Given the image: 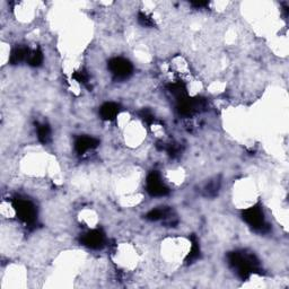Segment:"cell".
<instances>
[{
  "label": "cell",
  "mask_w": 289,
  "mask_h": 289,
  "mask_svg": "<svg viewBox=\"0 0 289 289\" xmlns=\"http://www.w3.org/2000/svg\"><path fill=\"white\" fill-rule=\"evenodd\" d=\"M228 263L242 279H247L259 270L258 259L254 254L247 253L245 251H235L229 253Z\"/></svg>",
  "instance_id": "6da1fadb"
},
{
  "label": "cell",
  "mask_w": 289,
  "mask_h": 289,
  "mask_svg": "<svg viewBox=\"0 0 289 289\" xmlns=\"http://www.w3.org/2000/svg\"><path fill=\"white\" fill-rule=\"evenodd\" d=\"M242 218L255 232L266 233L269 231V225L265 221V213H263L262 207L259 203L244 210L242 213Z\"/></svg>",
  "instance_id": "7a4b0ae2"
},
{
  "label": "cell",
  "mask_w": 289,
  "mask_h": 289,
  "mask_svg": "<svg viewBox=\"0 0 289 289\" xmlns=\"http://www.w3.org/2000/svg\"><path fill=\"white\" fill-rule=\"evenodd\" d=\"M14 210L16 211L17 216L20 219L28 226H32L36 221V207L31 200L25 198H15L13 200Z\"/></svg>",
  "instance_id": "3957f363"
},
{
  "label": "cell",
  "mask_w": 289,
  "mask_h": 289,
  "mask_svg": "<svg viewBox=\"0 0 289 289\" xmlns=\"http://www.w3.org/2000/svg\"><path fill=\"white\" fill-rule=\"evenodd\" d=\"M109 69L114 77V79L124 80L128 79L132 75L133 66L128 59L117 57L112 58L109 61Z\"/></svg>",
  "instance_id": "277c9868"
},
{
  "label": "cell",
  "mask_w": 289,
  "mask_h": 289,
  "mask_svg": "<svg viewBox=\"0 0 289 289\" xmlns=\"http://www.w3.org/2000/svg\"><path fill=\"white\" fill-rule=\"evenodd\" d=\"M146 189L151 197H164L169 192V188L162 181L161 174L156 171L148 174L146 179Z\"/></svg>",
  "instance_id": "5b68a950"
},
{
  "label": "cell",
  "mask_w": 289,
  "mask_h": 289,
  "mask_svg": "<svg viewBox=\"0 0 289 289\" xmlns=\"http://www.w3.org/2000/svg\"><path fill=\"white\" fill-rule=\"evenodd\" d=\"M105 235L101 229H92V231L85 233L81 237V244L88 249L99 250L104 246Z\"/></svg>",
  "instance_id": "8992f818"
},
{
  "label": "cell",
  "mask_w": 289,
  "mask_h": 289,
  "mask_svg": "<svg viewBox=\"0 0 289 289\" xmlns=\"http://www.w3.org/2000/svg\"><path fill=\"white\" fill-rule=\"evenodd\" d=\"M99 142L94 137L91 136H80L75 142V150L78 155H84L88 150L94 149L98 146Z\"/></svg>",
  "instance_id": "52a82bcc"
},
{
  "label": "cell",
  "mask_w": 289,
  "mask_h": 289,
  "mask_svg": "<svg viewBox=\"0 0 289 289\" xmlns=\"http://www.w3.org/2000/svg\"><path fill=\"white\" fill-rule=\"evenodd\" d=\"M121 112V106L118 103L106 102L99 109V116L105 121H113Z\"/></svg>",
  "instance_id": "ba28073f"
},
{
  "label": "cell",
  "mask_w": 289,
  "mask_h": 289,
  "mask_svg": "<svg viewBox=\"0 0 289 289\" xmlns=\"http://www.w3.org/2000/svg\"><path fill=\"white\" fill-rule=\"evenodd\" d=\"M29 52H31V50L26 47H17L15 48V49L12 51V53H10L9 60L13 65H17L23 61H27Z\"/></svg>",
  "instance_id": "9c48e42d"
},
{
  "label": "cell",
  "mask_w": 289,
  "mask_h": 289,
  "mask_svg": "<svg viewBox=\"0 0 289 289\" xmlns=\"http://www.w3.org/2000/svg\"><path fill=\"white\" fill-rule=\"evenodd\" d=\"M169 217H171V211L165 208H157L150 210L147 214L146 218L150 221H158L163 219H168Z\"/></svg>",
  "instance_id": "30bf717a"
},
{
  "label": "cell",
  "mask_w": 289,
  "mask_h": 289,
  "mask_svg": "<svg viewBox=\"0 0 289 289\" xmlns=\"http://www.w3.org/2000/svg\"><path fill=\"white\" fill-rule=\"evenodd\" d=\"M36 132H38V139L40 143L42 144H48L51 139V129L48 124L41 123L38 124V128H36Z\"/></svg>",
  "instance_id": "8fae6325"
},
{
  "label": "cell",
  "mask_w": 289,
  "mask_h": 289,
  "mask_svg": "<svg viewBox=\"0 0 289 289\" xmlns=\"http://www.w3.org/2000/svg\"><path fill=\"white\" fill-rule=\"evenodd\" d=\"M43 62V53L42 51L36 49V50H31L29 52L28 59H27V64L32 67H39L42 65Z\"/></svg>",
  "instance_id": "7c38bea8"
},
{
  "label": "cell",
  "mask_w": 289,
  "mask_h": 289,
  "mask_svg": "<svg viewBox=\"0 0 289 289\" xmlns=\"http://www.w3.org/2000/svg\"><path fill=\"white\" fill-rule=\"evenodd\" d=\"M200 257V246L199 243L195 237L192 239V244H191V250L189 252L188 257H187V262L188 263H192L195 260H198Z\"/></svg>",
  "instance_id": "4fadbf2b"
},
{
  "label": "cell",
  "mask_w": 289,
  "mask_h": 289,
  "mask_svg": "<svg viewBox=\"0 0 289 289\" xmlns=\"http://www.w3.org/2000/svg\"><path fill=\"white\" fill-rule=\"evenodd\" d=\"M73 78L81 84H86L90 76H88V73L86 72H77L75 75H73Z\"/></svg>",
  "instance_id": "5bb4252c"
},
{
  "label": "cell",
  "mask_w": 289,
  "mask_h": 289,
  "mask_svg": "<svg viewBox=\"0 0 289 289\" xmlns=\"http://www.w3.org/2000/svg\"><path fill=\"white\" fill-rule=\"evenodd\" d=\"M138 20L140 22V24L144 25V26H151V25L154 24V22L150 20V17L148 16L147 14H144V13H140L139 14Z\"/></svg>",
  "instance_id": "9a60e30c"
},
{
  "label": "cell",
  "mask_w": 289,
  "mask_h": 289,
  "mask_svg": "<svg viewBox=\"0 0 289 289\" xmlns=\"http://www.w3.org/2000/svg\"><path fill=\"white\" fill-rule=\"evenodd\" d=\"M207 194L209 195H215L217 193L218 189H219V182H213L209 185H207Z\"/></svg>",
  "instance_id": "2e32d148"
}]
</instances>
